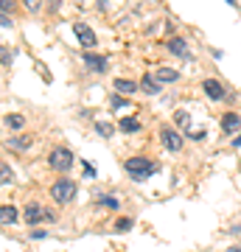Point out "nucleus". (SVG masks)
Wrapping results in <instances>:
<instances>
[{
	"instance_id": "14",
	"label": "nucleus",
	"mask_w": 241,
	"mask_h": 252,
	"mask_svg": "<svg viewBox=\"0 0 241 252\" xmlns=\"http://www.w3.org/2000/svg\"><path fill=\"white\" fill-rule=\"evenodd\" d=\"M140 90V84H135V81H126V79H118L115 81V93H121V95H132V93Z\"/></svg>"
},
{
	"instance_id": "4",
	"label": "nucleus",
	"mask_w": 241,
	"mask_h": 252,
	"mask_svg": "<svg viewBox=\"0 0 241 252\" xmlns=\"http://www.w3.org/2000/svg\"><path fill=\"white\" fill-rule=\"evenodd\" d=\"M73 34H76L81 48H96V42H99V39H96V31L90 26H84V23H76V26H73Z\"/></svg>"
},
{
	"instance_id": "13",
	"label": "nucleus",
	"mask_w": 241,
	"mask_h": 252,
	"mask_svg": "<svg viewBox=\"0 0 241 252\" xmlns=\"http://www.w3.org/2000/svg\"><path fill=\"white\" fill-rule=\"evenodd\" d=\"M118 129H121V132H126V135L140 132V121H138V118H121V121H118Z\"/></svg>"
},
{
	"instance_id": "7",
	"label": "nucleus",
	"mask_w": 241,
	"mask_h": 252,
	"mask_svg": "<svg viewBox=\"0 0 241 252\" xmlns=\"http://www.w3.org/2000/svg\"><path fill=\"white\" fill-rule=\"evenodd\" d=\"M81 59H84V67H87V70H93V73H104V70H107V59H104V56L84 54Z\"/></svg>"
},
{
	"instance_id": "18",
	"label": "nucleus",
	"mask_w": 241,
	"mask_h": 252,
	"mask_svg": "<svg viewBox=\"0 0 241 252\" xmlns=\"http://www.w3.org/2000/svg\"><path fill=\"white\" fill-rule=\"evenodd\" d=\"M96 132H99L101 137H112V132H115V129H112L109 124H104V121H99V124H96Z\"/></svg>"
},
{
	"instance_id": "21",
	"label": "nucleus",
	"mask_w": 241,
	"mask_h": 252,
	"mask_svg": "<svg viewBox=\"0 0 241 252\" xmlns=\"http://www.w3.org/2000/svg\"><path fill=\"white\" fill-rule=\"evenodd\" d=\"M11 9H14V3H11V0H0V11H3V17H9Z\"/></svg>"
},
{
	"instance_id": "24",
	"label": "nucleus",
	"mask_w": 241,
	"mask_h": 252,
	"mask_svg": "<svg viewBox=\"0 0 241 252\" xmlns=\"http://www.w3.org/2000/svg\"><path fill=\"white\" fill-rule=\"evenodd\" d=\"M0 171H3V174H0V180H3V185H9V180H11V168H9V165H3Z\"/></svg>"
},
{
	"instance_id": "22",
	"label": "nucleus",
	"mask_w": 241,
	"mask_h": 252,
	"mask_svg": "<svg viewBox=\"0 0 241 252\" xmlns=\"http://www.w3.org/2000/svg\"><path fill=\"white\" fill-rule=\"evenodd\" d=\"M129 227H132V219H118V221H115V230H121V233L129 230Z\"/></svg>"
},
{
	"instance_id": "27",
	"label": "nucleus",
	"mask_w": 241,
	"mask_h": 252,
	"mask_svg": "<svg viewBox=\"0 0 241 252\" xmlns=\"http://www.w3.org/2000/svg\"><path fill=\"white\" fill-rule=\"evenodd\" d=\"M31 238H34V241H42L48 235H45V230H31Z\"/></svg>"
},
{
	"instance_id": "15",
	"label": "nucleus",
	"mask_w": 241,
	"mask_h": 252,
	"mask_svg": "<svg viewBox=\"0 0 241 252\" xmlns=\"http://www.w3.org/2000/svg\"><path fill=\"white\" fill-rule=\"evenodd\" d=\"M17 219H20V213L14 210V207H11V205H3V210H0V221H3V224H14Z\"/></svg>"
},
{
	"instance_id": "6",
	"label": "nucleus",
	"mask_w": 241,
	"mask_h": 252,
	"mask_svg": "<svg viewBox=\"0 0 241 252\" xmlns=\"http://www.w3.org/2000/svg\"><path fill=\"white\" fill-rule=\"evenodd\" d=\"M202 87H205V95H207V98H213V101H222V98H224V87H222V81L205 79V81H202Z\"/></svg>"
},
{
	"instance_id": "9",
	"label": "nucleus",
	"mask_w": 241,
	"mask_h": 252,
	"mask_svg": "<svg viewBox=\"0 0 241 252\" xmlns=\"http://www.w3.org/2000/svg\"><path fill=\"white\" fill-rule=\"evenodd\" d=\"M169 51H171V54H177V56H182V59H191V48L185 45V39H182V36L169 39Z\"/></svg>"
},
{
	"instance_id": "23",
	"label": "nucleus",
	"mask_w": 241,
	"mask_h": 252,
	"mask_svg": "<svg viewBox=\"0 0 241 252\" xmlns=\"http://www.w3.org/2000/svg\"><path fill=\"white\" fill-rule=\"evenodd\" d=\"M121 104H126V101L121 98V93H115V95L109 98V107H112V109H118V107H121Z\"/></svg>"
},
{
	"instance_id": "11",
	"label": "nucleus",
	"mask_w": 241,
	"mask_h": 252,
	"mask_svg": "<svg viewBox=\"0 0 241 252\" xmlns=\"http://www.w3.org/2000/svg\"><path fill=\"white\" fill-rule=\"evenodd\" d=\"M160 87H163V84L154 79V76H143V79H140V90L146 93V95H157V93H160Z\"/></svg>"
},
{
	"instance_id": "16",
	"label": "nucleus",
	"mask_w": 241,
	"mask_h": 252,
	"mask_svg": "<svg viewBox=\"0 0 241 252\" xmlns=\"http://www.w3.org/2000/svg\"><path fill=\"white\" fill-rule=\"evenodd\" d=\"M6 146H9V149H17V152H26L28 146H31V137H26V135L23 137H11Z\"/></svg>"
},
{
	"instance_id": "17",
	"label": "nucleus",
	"mask_w": 241,
	"mask_h": 252,
	"mask_svg": "<svg viewBox=\"0 0 241 252\" xmlns=\"http://www.w3.org/2000/svg\"><path fill=\"white\" fill-rule=\"evenodd\" d=\"M23 124H26L23 115H6V126H11V129H23Z\"/></svg>"
},
{
	"instance_id": "10",
	"label": "nucleus",
	"mask_w": 241,
	"mask_h": 252,
	"mask_svg": "<svg viewBox=\"0 0 241 252\" xmlns=\"http://www.w3.org/2000/svg\"><path fill=\"white\" fill-rule=\"evenodd\" d=\"M222 129L227 132V135L239 132V129H241V118L236 115V112H224V115H222Z\"/></svg>"
},
{
	"instance_id": "2",
	"label": "nucleus",
	"mask_w": 241,
	"mask_h": 252,
	"mask_svg": "<svg viewBox=\"0 0 241 252\" xmlns=\"http://www.w3.org/2000/svg\"><path fill=\"white\" fill-rule=\"evenodd\" d=\"M48 165H51L54 171H70L73 152H70V149H65V146H56L54 152L48 154Z\"/></svg>"
},
{
	"instance_id": "5",
	"label": "nucleus",
	"mask_w": 241,
	"mask_h": 252,
	"mask_svg": "<svg viewBox=\"0 0 241 252\" xmlns=\"http://www.w3.org/2000/svg\"><path fill=\"white\" fill-rule=\"evenodd\" d=\"M160 140H163V146H166L169 152H179V149H182V137H179L174 129H169V126L160 132Z\"/></svg>"
},
{
	"instance_id": "20",
	"label": "nucleus",
	"mask_w": 241,
	"mask_h": 252,
	"mask_svg": "<svg viewBox=\"0 0 241 252\" xmlns=\"http://www.w3.org/2000/svg\"><path fill=\"white\" fill-rule=\"evenodd\" d=\"M99 202L104 207H109V210H118V199H112V196H99Z\"/></svg>"
},
{
	"instance_id": "1",
	"label": "nucleus",
	"mask_w": 241,
	"mask_h": 252,
	"mask_svg": "<svg viewBox=\"0 0 241 252\" xmlns=\"http://www.w3.org/2000/svg\"><path fill=\"white\" fill-rule=\"evenodd\" d=\"M124 171L129 174L135 182H143L146 177H152L154 174V162L146 160V157H129V160L124 162Z\"/></svg>"
},
{
	"instance_id": "8",
	"label": "nucleus",
	"mask_w": 241,
	"mask_h": 252,
	"mask_svg": "<svg viewBox=\"0 0 241 252\" xmlns=\"http://www.w3.org/2000/svg\"><path fill=\"white\" fill-rule=\"evenodd\" d=\"M23 219H26L28 224L34 227V224H39V221L45 219V210H42L39 205H36V202H31V205L26 207V213H23Z\"/></svg>"
},
{
	"instance_id": "3",
	"label": "nucleus",
	"mask_w": 241,
	"mask_h": 252,
	"mask_svg": "<svg viewBox=\"0 0 241 252\" xmlns=\"http://www.w3.org/2000/svg\"><path fill=\"white\" fill-rule=\"evenodd\" d=\"M76 182L73 180H56L54 185H51V196H54V202H59V205H68L73 196H76Z\"/></svg>"
},
{
	"instance_id": "25",
	"label": "nucleus",
	"mask_w": 241,
	"mask_h": 252,
	"mask_svg": "<svg viewBox=\"0 0 241 252\" xmlns=\"http://www.w3.org/2000/svg\"><path fill=\"white\" fill-rule=\"evenodd\" d=\"M81 165H84V177H87V180H93V177H96V168H93L90 162H81Z\"/></svg>"
},
{
	"instance_id": "19",
	"label": "nucleus",
	"mask_w": 241,
	"mask_h": 252,
	"mask_svg": "<svg viewBox=\"0 0 241 252\" xmlns=\"http://www.w3.org/2000/svg\"><path fill=\"white\" fill-rule=\"evenodd\" d=\"M174 124H179V126H188V124H191V115L179 109V112H174Z\"/></svg>"
},
{
	"instance_id": "28",
	"label": "nucleus",
	"mask_w": 241,
	"mask_h": 252,
	"mask_svg": "<svg viewBox=\"0 0 241 252\" xmlns=\"http://www.w3.org/2000/svg\"><path fill=\"white\" fill-rule=\"evenodd\" d=\"M233 146H236V149H241V135L236 137V143H233Z\"/></svg>"
},
{
	"instance_id": "12",
	"label": "nucleus",
	"mask_w": 241,
	"mask_h": 252,
	"mask_svg": "<svg viewBox=\"0 0 241 252\" xmlns=\"http://www.w3.org/2000/svg\"><path fill=\"white\" fill-rule=\"evenodd\" d=\"M154 79L160 81V84H171V81H177V79H179V73L174 70V67H160V70L154 73Z\"/></svg>"
},
{
	"instance_id": "29",
	"label": "nucleus",
	"mask_w": 241,
	"mask_h": 252,
	"mask_svg": "<svg viewBox=\"0 0 241 252\" xmlns=\"http://www.w3.org/2000/svg\"><path fill=\"white\" fill-rule=\"evenodd\" d=\"M227 252H241V250H239V247H233V250H227Z\"/></svg>"
},
{
	"instance_id": "26",
	"label": "nucleus",
	"mask_w": 241,
	"mask_h": 252,
	"mask_svg": "<svg viewBox=\"0 0 241 252\" xmlns=\"http://www.w3.org/2000/svg\"><path fill=\"white\" fill-rule=\"evenodd\" d=\"M26 9L34 14V11H39V0H26Z\"/></svg>"
}]
</instances>
